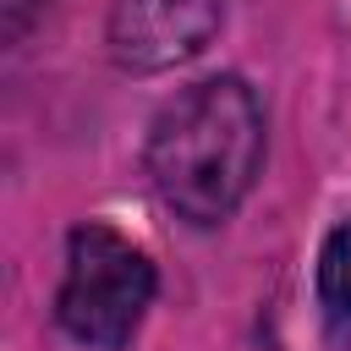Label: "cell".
<instances>
[{"mask_svg": "<svg viewBox=\"0 0 351 351\" xmlns=\"http://www.w3.org/2000/svg\"><path fill=\"white\" fill-rule=\"evenodd\" d=\"M263 165V110L241 77H208L176 93L148 132V176L159 197L192 219L219 225Z\"/></svg>", "mask_w": 351, "mask_h": 351, "instance_id": "obj_1", "label": "cell"}, {"mask_svg": "<svg viewBox=\"0 0 351 351\" xmlns=\"http://www.w3.org/2000/svg\"><path fill=\"white\" fill-rule=\"evenodd\" d=\"M148 302H154V263L126 236H115L110 225L71 230L66 280L55 296V318L71 340L115 351L137 335Z\"/></svg>", "mask_w": 351, "mask_h": 351, "instance_id": "obj_2", "label": "cell"}, {"mask_svg": "<svg viewBox=\"0 0 351 351\" xmlns=\"http://www.w3.org/2000/svg\"><path fill=\"white\" fill-rule=\"evenodd\" d=\"M219 27V0H115L110 49L132 71H165L192 60Z\"/></svg>", "mask_w": 351, "mask_h": 351, "instance_id": "obj_3", "label": "cell"}, {"mask_svg": "<svg viewBox=\"0 0 351 351\" xmlns=\"http://www.w3.org/2000/svg\"><path fill=\"white\" fill-rule=\"evenodd\" d=\"M318 302H324V318L340 335H351V219L335 225L318 252Z\"/></svg>", "mask_w": 351, "mask_h": 351, "instance_id": "obj_4", "label": "cell"}]
</instances>
